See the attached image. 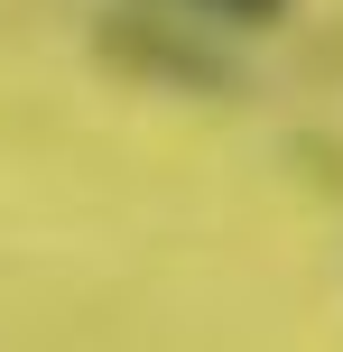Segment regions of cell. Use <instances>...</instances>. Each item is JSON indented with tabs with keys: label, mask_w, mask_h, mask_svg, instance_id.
<instances>
[{
	"label": "cell",
	"mask_w": 343,
	"mask_h": 352,
	"mask_svg": "<svg viewBox=\"0 0 343 352\" xmlns=\"http://www.w3.org/2000/svg\"><path fill=\"white\" fill-rule=\"evenodd\" d=\"M186 10H214V19H241V28H269L288 0H186Z\"/></svg>",
	"instance_id": "cell-1"
}]
</instances>
